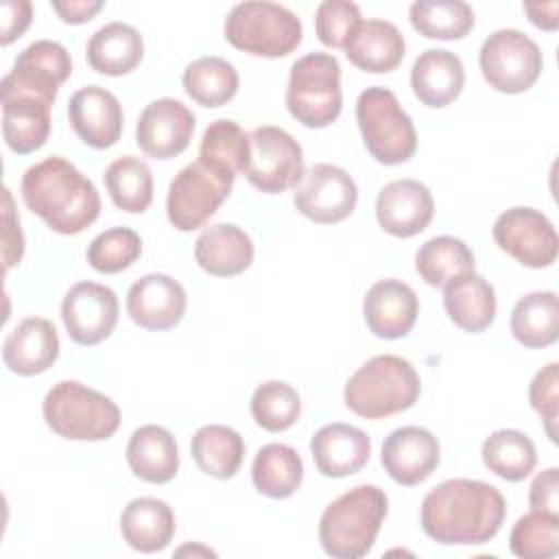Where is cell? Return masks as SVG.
Masks as SVG:
<instances>
[{"mask_svg":"<svg viewBox=\"0 0 559 559\" xmlns=\"http://www.w3.org/2000/svg\"><path fill=\"white\" fill-rule=\"evenodd\" d=\"M356 122L362 142L376 162L395 166L415 155V124L391 90L373 85L360 92L356 100Z\"/></svg>","mask_w":559,"mask_h":559,"instance_id":"obj_8","label":"cell"},{"mask_svg":"<svg viewBox=\"0 0 559 559\" xmlns=\"http://www.w3.org/2000/svg\"><path fill=\"white\" fill-rule=\"evenodd\" d=\"M443 306L456 328L476 334L496 319V290L483 275L472 271L443 286Z\"/></svg>","mask_w":559,"mask_h":559,"instance_id":"obj_30","label":"cell"},{"mask_svg":"<svg viewBox=\"0 0 559 559\" xmlns=\"http://www.w3.org/2000/svg\"><path fill=\"white\" fill-rule=\"evenodd\" d=\"M474 266L472 249L454 236L430 238L415 253V269L419 277L435 288H443L454 277L472 273Z\"/></svg>","mask_w":559,"mask_h":559,"instance_id":"obj_37","label":"cell"},{"mask_svg":"<svg viewBox=\"0 0 559 559\" xmlns=\"http://www.w3.org/2000/svg\"><path fill=\"white\" fill-rule=\"evenodd\" d=\"M389 511L386 493L376 485H358L325 507L319 520V542L334 559L365 557Z\"/></svg>","mask_w":559,"mask_h":559,"instance_id":"obj_3","label":"cell"},{"mask_svg":"<svg viewBox=\"0 0 559 559\" xmlns=\"http://www.w3.org/2000/svg\"><path fill=\"white\" fill-rule=\"evenodd\" d=\"M122 539L138 552L164 550L175 535V513L168 502L151 496L133 498L120 515Z\"/></svg>","mask_w":559,"mask_h":559,"instance_id":"obj_31","label":"cell"},{"mask_svg":"<svg viewBox=\"0 0 559 559\" xmlns=\"http://www.w3.org/2000/svg\"><path fill=\"white\" fill-rule=\"evenodd\" d=\"M312 461L321 476L343 478L360 472L371 456V439L365 430L334 421L321 426L310 439Z\"/></svg>","mask_w":559,"mask_h":559,"instance_id":"obj_22","label":"cell"},{"mask_svg":"<svg viewBox=\"0 0 559 559\" xmlns=\"http://www.w3.org/2000/svg\"><path fill=\"white\" fill-rule=\"evenodd\" d=\"M120 306L116 293L98 282L74 284L61 301V319L76 345H98L111 336Z\"/></svg>","mask_w":559,"mask_h":559,"instance_id":"obj_14","label":"cell"},{"mask_svg":"<svg viewBox=\"0 0 559 559\" xmlns=\"http://www.w3.org/2000/svg\"><path fill=\"white\" fill-rule=\"evenodd\" d=\"M33 4L28 0H4L2 2V35L0 44L9 46L31 26Z\"/></svg>","mask_w":559,"mask_h":559,"instance_id":"obj_48","label":"cell"},{"mask_svg":"<svg viewBox=\"0 0 559 559\" xmlns=\"http://www.w3.org/2000/svg\"><path fill=\"white\" fill-rule=\"evenodd\" d=\"M301 415L299 393L282 380H266L251 395V417L266 432H284Z\"/></svg>","mask_w":559,"mask_h":559,"instance_id":"obj_40","label":"cell"},{"mask_svg":"<svg viewBox=\"0 0 559 559\" xmlns=\"http://www.w3.org/2000/svg\"><path fill=\"white\" fill-rule=\"evenodd\" d=\"M59 358V334L44 317L22 319L4 338L2 360L11 373L39 376Z\"/></svg>","mask_w":559,"mask_h":559,"instance_id":"obj_24","label":"cell"},{"mask_svg":"<svg viewBox=\"0 0 559 559\" xmlns=\"http://www.w3.org/2000/svg\"><path fill=\"white\" fill-rule=\"evenodd\" d=\"M20 192L24 205L61 236L81 234L100 214V194L92 179L59 155L26 168Z\"/></svg>","mask_w":559,"mask_h":559,"instance_id":"obj_2","label":"cell"},{"mask_svg":"<svg viewBox=\"0 0 559 559\" xmlns=\"http://www.w3.org/2000/svg\"><path fill=\"white\" fill-rule=\"evenodd\" d=\"M225 39L253 57L280 59L301 44V20L288 7L266 0H247L225 17Z\"/></svg>","mask_w":559,"mask_h":559,"instance_id":"obj_6","label":"cell"},{"mask_svg":"<svg viewBox=\"0 0 559 559\" xmlns=\"http://www.w3.org/2000/svg\"><path fill=\"white\" fill-rule=\"evenodd\" d=\"M509 548L522 559H550L559 552V515L531 509L509 535Z\"/></svg>","mask_w":559,"mask_h":559,"instance_id":"obj_42","label":"cell"},{"mask_svg":"<svg viewBox=\"0 0 559 559\" xmlns=\"http://www.w3.org/2000/svg\"><path fill=\"white\" fill-rule=\"evenodd\" d=\"M441 461V448L437 437L421 426H402L393 430L380 452L384 472L404 487L424 483Z\"/></svg>","mask_w":559,"mask_h":559,"instance_id":"obj_18","label":"cell"},{"mask_svg":"<svg viewBox=\"0 0 559 559\" xmlns=\"http://www.w3.org/2000/svg\"><path fill=\"white\" fill-rule=\"evenodd\" d=\"M408 17L413 28L428 39H463L474 28V11L463 0H417Z\"/></svg>","mask_w":559,"mask_h":559,"instance_id":"obj_39","label":"cell"},{"mask_svg":"<svg viewBox=\"0 0 559 559\" xmlns=\"http://www.w3.org/2000/svg\"><path fill=\"white\" fill-rule=\"evenodd\" d=\"M251 480L266 498H290L304 480V461L286 443H266L253 456Z\"/></svg>","mask_w":559,"mask_h":559,"instance_id":"obj_34","label":"cell"},{"mask_svg":"<svg viewBox=\"0 0 559 559\" xmlns=\"http://www.w3.org/2000/svg\"><path fill=\"white\" fill-rule=\"evenodd\" d=\"M190 452L203 474L218 480H229L242 465L245 441L229 426L207 424L194 432Z\"/></svg>","mask_w":559,"mask_h":559,"instance_id":"obj_33","label":"cell"},{"mask_svg":"<svg viewBox=\"0 0 559 559\" xmlns=\"http://www.w3.org/2000/svg\"><path fill=\"white\" fill-rule=\"evenodd\" d=\"M50 7L66 24H85L90 22L100 9V0H52Z\"/></svg>","mask_w":559,"mask_h":559,"instance_id":"obj_49","label":"cell"},{"mask_svg":"<svg viewBox=\"0 0 559 559\" xmlns=\"http://www.w3.org/2000/svg\"><path fill=\"white\" fill-rule=\"evenodd\" d=\"M4 227H2V260H4V271L11 266L20 264L24 255V236L20 229V218L13 207V197L11 190L4 188Z\"/></svg>","mask_w":559,"mask_h":559,"instance_id":"obj_46","label":"cell"},{"mask_svg":"<svg viewBox=\"0 0 559 559\" xmlns=\"http://www.w3.org/2000/svg\"><path fill=\"white\" fill-rule=\"evenodd\" d=\"M347 59L362 72L384 74L395 70L406 52L400 28L389 20H362L343 48Z\"/></svg>","mask_w":559,"mask_h":559,"instance_id":"obj_27","label":"cell"},{"mask_svg":"<svg viewBox=\"0 0 559 559\" xmlns=\"http://www.w3.org/2000/svg\"><path fill=\"white\" fill-rule=\"evenodd\" d=\"M478 66L483 79L502 94H522L542 74L544 57L539 46L518 28L493 31L480 46Z\"/></svg>","mask_w":559,"mask_h":559,"instance_id":"obj_10","label":"cell"},{"mask_svg":"<svg viewBox=\"0 0 559 559\" xmlns=\"http://www.w3.org/2000/svg\"><path fill=\"white\" fill-rule=\"evenodd\" d=\"M421 393L415 367L395 354H380L362 362L345 384V406L365 417L382 419L408 411Z\"/></svg>","mask_w":559,"mask_h":559,"instance_id":"obj_4","label":"cell"},{"mask_svg":"<svg viewBox=\"0 0 559 559\" xmlns=\"http://www.w3.org/2000/svg\"><path fill=\"white\" fill-rule=\"evenodd\" d=\"M362 314L373 336L395 341L413 330L419 314V299L402 280H378L365 293Z\"/></svg>","mask_w":559,"mask_h":559,"instance_id":"obj_21","label":"cell"},{"mask_svg":"<svg viewBox=\"0 0 559 559\" xmlns=\"http://www.w3.org/2000/svg\"><path fill=\"white\" fill-rule=\"evenodd\" d=\"M253 242L245 229L231 223H216L201 231L194 242L197 264L214 277H234L253 262Z\"/></svg>","mask_w":559,"mask_h":559,"instance_id":"obj_26","label":"cell"},{"mask_svg":"<svg viewBox=\"0 0 559 559\" xmlns=\"http://www.w3.org/2000/svg\"><path fill=\"white\" fill-rule=\"evenodd\" d=\"M293 203L297 212L312 223H341L358 203V186L345 168L336 164H314L304 170V177L295 186Z\"/></svg>","mask_w":559,"mask_h":559,"instance_id":"obj_13","label":"cell"},{"mask_svg":"<svg viewBox=\"0 0 559 559\" xmlns=\"http://www.w3.org/2000/svg\"><path fill=\"white\" fill-rule=\"evenodd\" d=\"M528 504L535 511H546V513L559 515V469L557 467L542 469L533 478Z\"/></svg>","mask_w":559,"mask_h":559,"instance_id":"obj_47","label":"cell"},{"mask_svg":"<svg viewBox=\"0 0 559 559\" xmlns=\"http://www.w3.org/2000/svg\"><path fill=\"white\" fill-rule=\"evenodd\" d=\"M286 109L308 129L330 127L341 116V63L334 55L308 52L290 66Z\"/></svg>","mask_w":559,"mask_h":559,"instance_id":"obj_7","label":"cell"},{"mask_svg":"<svg viewBox=\"0 0 559 559\" xmlns=\"http://www.w3.org/2000/svg\"><path fill=\"white\" fill-rule=\"evenodd\" d=\"M524 11H526L528 20L537 28H542V31H557V26H559V2H548V4L526 2Z\"/></svg>","mask_w":559,"mask_h":559,"instance_id":"obj_50","label":"cell"},{"mask_svg":"<svg viewBox=\"0 0 559 559\" xmlns=\"http://www.w3.org/2000/svg\"><path fill=\"white\" fill-rule=\"evenodd\" d=\"M531 408L542 417L546 435L557 443V417H559V365L548 362L542 367L528 384Z\"/></svg>","mask_w":559,"mask_h":559,"instance_id":"obj_45","label":"cell"},{"mask_svg":"<svg viewBox=\"0 0 559 559\" xmlns=\"http://www.w3.org/2000/svg\"><path fill=\"white\" fill-rule=\"evenodd\" d=\"M485 467L509 483L524 480L537 465L535 443L515 428L491 432L480 448Z\"/></svg>","mask_w":559,"mask_h":559,"instance_id":"obj_36","label":"cell"},{"mask_svg":"<svg viewBox=\"0 0 559 559\" xmlns=\"http://www.w3.org/2000/svg\"><path fill=\"white\" fill-rule=\"evenodd\" d=\"M435 214L430 190L417 179L389 181L376 199L378 225L395 238H413L421 234Z\"/></svg>","mask_w":559,"mask_h":559,"instance_id":"obj_20","label":"cell"},{"mask_svg":"<svg viewBox=\"0 0 559 559\" xmlns=\"http://www.w3.org/2000/svg\"><path fill=\"white\" fill-rule=\"evenodd\" d=\"M52 103L44 96L2 90V135L7 146L17 155L39 151L50 135Z\"/></svg>","mask_w":559,"mask_h":559,"instance_id":"obj_23","label":"cell"},{"mask_svg":"<svg viewBox=\"0 0 559 559\" xmlns=\"http://www.w3.org/2000/svg\"><path fill=\"white\" fill-rule=\"evenodd\" d=\"M142 253V238L131 227H109L87 247V262L96 273L114 275L129 269Z\"/></svg>","mask_w":559,"mask_h":559,"instance_id":"obj_43","label":"cell"},{"mask_svg":"<svg viewBox=\"0 0 559 559\" xmlns=\"http://www.w3.org/2000/svg\"><path fill=\"white\" fill-rule=\"evenodd\" d=\"M72 74L70 52L50 39L28 44L13 61L11 72L2 79L0 90H20L55 103L59 87Z\"/></svg>","mask_w":559,"mask_h":559,"instance_id":"obj_16","label":"cell"},{"mask_svg":"<svg viewBox=\"0 0 559 559\" xmlns=\"http://www.w3.org/2000/svg\"><path fill=\"white\" fill-rule=\"evenodd\" d=\"M360 22V9L349 0H325L314 13L317 37L328 48H345Z\"/></svg>","mask_w":559,"mask_h":559,"instance_id":"obj_44","label":"cell"},{"mask_svg":"<svg viewBox=\"0 0 559 559\" xmlns=\"http://www.w3.org/2000/svg\"><path fill=\"white\" fill-rule=\"evenodd\" d=\"M105 188L118 210L142 214L153 201V173L148 164L135 155L114 159L105 175Z\"/></svg>","mask_w":559,"mask_h":559,"instance_id":"obj_38","label":"cell"},{"mask_svg":"<svg viewBox=\"0 0 559 559\" xmlns=\"http://www.w3.org/2000/svg\"><path fill=\"white\" fill-rule=\"evenodd\" d=\"M127 463L133 476L144 483H170L179 469V450L173 432L157 424L135 428L127 443Z\"/></svg>","mask_w":559,"mask_h":559,"instance_id":"obj_28","label":"cell"},{"mask_svg":"<svg viewBox=\"0 0 559 559\" xmlns=\"http://www.w3.org/2000/svg\"><path fill=\"white\" fill-rule=\"evenodd\" d=\"M194 133V114L175 98L148 103L135 124V142L153 159H173L181 155Z\"/></svg>","mask_w":559,"mask_h":559,"instance_id":"obj_15","label":"cell"},{"mask_svg":"<svg viewBox=\"0 0 559 559\" xmlns=\"http://www.w3.org/2000/svg\"><path fill=\"white\" fill-rule=\"evenodd\" d=\"M249 157V135L240 129L238 122L221 118L214 120L201 138L199 159L212 164L229 175H238L245 170Z\"/></svg>","mask_w":559,"mask_h":559,"instance_id":"obj_41","label":"cell"},{"mask_svg":"<svg viewBox=\"0 0 559 559\" xmlns=\"http://www.w3.org/2000/svg\"><path fill=\"white\" fill-rule=\"evenodd\" d=\"M511 334L528 347L542 349L559 336V297L552 290H533L518 299L511 310Z\"/></svg>","mask_w":559,"mask_h":559,"instance_id":"obj_32","label":"cell"},{"mask_svg":"<svg viewBox=\"0 0 559 559\" xmlns=\"http://www.w3.org/2000/svg\"><path fill=\"white\" fill-rule=\"evenodd\" d=\"M249 157L242 175L264 194L295 188L304 177V151L282 127L262 124L249 133Z\"/></svg>","mask_w":559,"mask_h":559,"instance_id":"obj_11","label":"cell"},{"mask_svg":"<svg viewBox=\"0 0 559 559\" xmlns=\"http://www.w3.org/2000/svg\"><path fill=\"white\" fill-rule=\"evenodd\" d=\"M234 181V175L205 164L199 157L183 166L168 186L166 214L170 225L179 231L203 227L229 197Z\"/></svg>","mask_w":559,"mask_h":559,"instance_id":"obj_9","label":"cell"},{"mask_svg":"<svg viewBox=\"0 0 559 559\" xmlns=\"http://www.w3.org/2000/svg\"><path fill=\"white\" fill-rule=\"evenodd\" d=\"M85 57L94 72L122 76L140 66L144 57V39L135 26L127 22H109L87 39Z\"/></svg>","mask_w":559,"mask_h":559,"instance_id":"obj_29","label":"cell"},{"mask_svg":"<svg viewBox=\"0 0 559 559\" xmlns=\"http://www.w3.org/2000/svg\"><path fill=\"white\" fill-rule=\"evenodd\" d=\"M46 426L70 441H105L120 428V408L105 393L79 382L61 380L44 397Z\"/></svg>","mask_w":559,"mask_h":559,"instance_id":"obj_5","label":"cell"},{"mask_svg":"<svg viewBox=\"0 0 559 559\" xmlns=\"http://www.w3.org/2000/svg\"><path fill=\"white\" fill-rule=\"evenodd\" d=\"M504 496L485 480L448 478L421 502L424 533L443 546H474L493 539L504 522Z\"/></svg>","mask_w":559,"mask_h":559,"instance_id":"obj_1","label":"cell"},{"mask_svg":"<svg viewBox=\"0 0 559 559\" xmlns=\"http://www.w3.org/2000/svg\"><path fill=\"white\" fill-rule=\"evenodd\" d=\"M493 242L500 251L528 269H546L559 255V238L550 218L535 210L515 205L504 210L493 227Z\"/></svg>","mask_w":559,"mask_h":559,"instance_id":"obj_12","label":"cell"},{"mask_svg":"<svg viewBox=\"0 0 559 559\" xmlns=\"http://www.w3.org/2000/svg\"><path fill=\"white\" fill-rule=\"evenodd\" d=\"M465 85L463 61L443 48L424 50L411 68V87L415 98L432 109L454 103Z\"/></svg>","mask_w":559,"mask_h":559,"instance_id":"obj_25","label":"cell"},{"mask_svg":"<svg viewBox=\"0 0 559 559\" xmlns=\"http://www.w3.org/2000/svg\"><path fill=\"white\" fill-rule=\"evenodd\" d=\"M68 122L83 144L109 148L122 135V107L114 92L100 85H85L68 100Z\"/></svg>","mask_w":559,"mask_h":559,"instance_id":"obj_19","label":"cell"},{"mask_svg":"<svg viewBox=\"0 0 559 559\" xmlns=\"http://www.w3.org/2000/svg\"><path fill=\"white\" fill-rule=\"evenodd\" d=\"M186 306V288L166 273L142 275L127 293V314L135 325L151 332H164L179 325Z\"/></svg>","mask_w":559,"mask_h":559,"instance_id":"obj_17","label":"cell"},{"mask_svg":"<svg viewBox=\"0 0 559 559\" xmlns=\"http://www.w3.org/2000/svg\"><path fill=\"white\" fill-rule=\"evenodd\" d=\"M183 90L201 107H223L238 92V70L223 57H199L183 70Z\"/></svg>","mask_w":559,"mask_h":559,"instance_id":"obj_35","label":"cell"}]
</instances>
